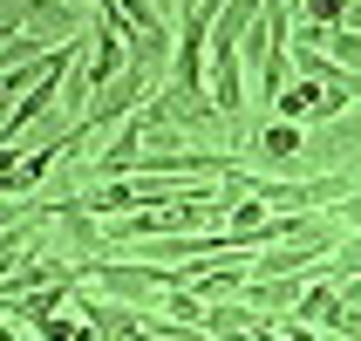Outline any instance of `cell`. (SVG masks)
<instances>
[{"label":"cell","mask_w":361,"mask_h":341,"mask_svg":"<svg viewBox=\"0 0 361 341\" xmlns=\"http://www.w3.org/2000/svg\"><path fill=\"white\" fill-rule=\"evenodd\" d=\"M300 164H307V171H348V164H361V102L348 109V116L321 123V130H307Z\"/></svg>","instance_id":"obj_1"},{"label":"cell","mask_w":361,"mask_h":341,"mask_svg":"<svg viewBox=\"0 0 361 341\" xmlns=\"http://www.w3.org/2000/svg\"><path fill=\"white\" fill-rule=\"evenodd\" d=\"M75 321L89 328V341H130L143 328V307H130V301H109V294H96V287H75Z\"/></svg>","instance_id":"obj_2"},{"label":"cell","mask_w":361,"mask_h":341,"mask_svg":"<svg viewBox=\"0 0 361 341\" xmlns=\"http://www.w3.org/2000/svg\"><path fill=\"white\" fill-rule=\"evenodd\" d=\"M82 7H89V0H27V35H35L41 48H61V41L89 35V28H82Z\"/></svg>","instance_id":"obj_3"},{"label":"cell","mask_w":361,"mask_h":341,"mask_svg":"<svg viewBox=\"0 0 361 341\" xmlns=\"http://www.w3.org/2000/svg\"><path fill=\"white\" fill-rule=\"evenodd\" d=\"M300 294H307V273H273V280H245L239 301L252 307L259 321H286V314L300 307Z\"/></svg>","instance_id":"obj_4"},{"label":"cell","mask_w":361,"mask_h":341,"mask_svg":"<svg viewBox=\"0 0 361 341\" xmlns=\"http://www.w3.org/2000/svg\"><path fill=\"white\" fill-rule=\"evenodd\" d=\"M293 321H307V328H321V335H334V321H341V280H327L321 266H314V273H307L300 307H293Z\"/></svg>","instance_id":"obj_5"},{"label":"cell","mask_w":361,"mask_h":341,"mask_svg":"<svg viewBox=\"0 0 361 341\" xmlns=\"http://www.w3.org/2000/svg\"><path fill=\"white\" fill-rule=\"evenodd\" d=\"M204 335L212 341H252L259 335V314L245 301H204Z\"/></svg>","instance_id":"obj_6"},{"label":"cell","mask_w":361,"mask_h":341,"mask_svg":"<svg viewBox=\"0 0 361 341\" xmlns=\"http://www.w3.org/2000/svg\"><path fill=\"white\" fill-rule=\"evenodd\" d=\"M130 341H212L204 328H191V321H171V314H143V328Z\"/></svg>","instance_id":"obj_7"},{"label":"cell","mask_w":361,"mask_h":341,"mask_svg":"<svg viewBox=\"0 0 361 341\" xmlns=\"http://www.w3.org/2000/svg\"><path fill=\"white\" fill-rule=\"evenodd\" d=\"M157 314H171V321H191V328H204V301L191 294V287H171L157 301Z\"/></svg>","instance_id":"obj_8"},{"label":"cell","mask_w":361,"mask_h":341,"mask_svg":"<svg viewBox=\"0 0 361 341\" xmlns=\"http://www.w3.org/2000/svg\"><path fill=\"white\" fill-rule=\"evenodd\" d=\"M327 61H341V68L361 76V35L355 28H327Z\"/></svg>","instance_id":"obj_9"},{"label":"cell","mask_w":361,"mask_h":341,"mask_svg":"<svg viewBox=\"0 0 361 341\" xmlns=\"http://www.w3.org/2000/svg\"><path fill=\"white\" fill-rule=\"evenodd\" d=\"M348 7H355V0H307V7H300V20H321V28H348Z\"/></svg>","instance_id":"obj_10"},{"label":"cell","mask_w":361,"mask_h":341,"mask_svg":"<svg viewBox=\"0 0 361 341\" xmlns=\"http://www.w3.org/2000/svg\"><path fill=\"white\" fill-rule=\"evenodd\" d=\"M14 35H27V0H0V48Z\"/></svg>","instance_id":"obj_11"},{"label":"cell","mask_w":361,"mask_h":341,"mask_svg":"<svg viewBox=\"0 0 361 341\" xmlns=\"http://www.w3.org/2000/svg\"><path fill=\"white\" fill-rule=\"evenodd\" d=\"M341 307H355V314H361V273H341Z\"/></svg>","instance_id":"obj_12"},{"label":"cell","mask_w":361,"mask_h":341,"mask_svg":"<svg viewBox=\"0 0 361 341\" xmlns=\"http://www.w3.org/2000/svg\"><path fill=\"white\" fill-rule=\"evenodd\" d=\"M14 102H20V96L7 89V82H0V130H7V116H14Z\"/></svg>","instance_id":"obj_13"},{"label":"cell","mask_w":361,"mask_h":341,"mask_svg":"<svg viewBox=\"0 0 361 341\" xmlns=\"http://www.w3.org/2000/svg\"><path fill=\"white\" fill-rule=\"evenodd\" d=\"M150 7H164L171 20H184V0H150Z\"/></svg>","instance_id":"obj_14"},{"label":"cell","mask_w":361,"mask_h":341,"mask_svg":"<svg viewBox=\"0 0 361 341\" xmlns=\"http://www.w3.org/2000/svg\"><path fill=\"white\" fill-rule=\"evenodd\" d=\"M89 7H96V20H102V14H116V7H123V0H89Z\"/></svg>","instance_id":"obj_15"},{"label":"cell","mask_w":361,"mask_h":341,"mask_svg":"<svg viewBox=\"0 0 361 341\" xmlns=\"http://www.w3.org/2000/svg\"><path fill=\"white\" fill-rule=\"evenodd\" d=\"M348 28H355V35H361V0H355V7H348Z\"/></svg>","instance_id":"obj_16"}]
</instances>
